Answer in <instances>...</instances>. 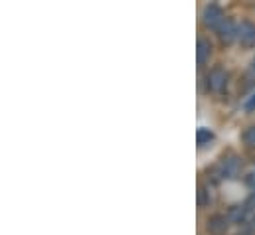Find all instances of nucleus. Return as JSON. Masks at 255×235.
I'll list each match as a JSON object with an SVG mask.
<instances>
[{
  "label": "nucleus",
  "instance_id": "6",
  "mask_svg": "<svg viewBox=\"0 0 255 235\" xmlns=\"http://www.w3.org/2000/svg\"><path fill=\"white\" fill-rule=\"evenodd\" d=\"M240 168H242V160H240L238 156H228V158L222 162V172H224V176H228V178L236 176V174L240 172Z\"/></svg>",
  "mask_w": 255,
  "mask_h": 235
},
{
  "label": "nucleus",
  "instance_id": "9",
  "mask_svg": "<svg viewBox=\"0 0 255 235\" xmlns=\"http://www.w3.org/2000/svg\"><path fill=\"white\" fill-rule=\"evenodd\" d=\"M214 138V132L210 128H198V144L204 146L206 142H210Z\"/></svg>",
  "mask_w": 255,
  "mask_h": 235
},
{
  "label": "nucleus",
  "instance_id": "3",
  "mask_svg": "<svg viewBox=\"0 0 255 235\" xmlns=\"http://www.w3.org/2000/svg\"><path fill=\"white\" fill-rule=\"evenodd\" d=\"M238 40L244 46H254L255 44V26L250 22H242L238 26Z\"/></svg>",
  "mask_w": 255,
  "mask_h": 235
},
{
  "label": "nucleus",
  "instance_id": "14",
  "mask_svg": "<svg viewBox=\"0 0 255 235\" xmlns=\"http://www.w3.org/2000/svg\"><path fill=\"white\" fill-rule=\"evenodd\" d=\"M248 79H250V83L255 81V63L252 65V69H250V73H248Z\"/></svg>",
  "mask_w": 255,
  "mask_h": 235
},
{
  "label": "nucleus",
  "instance_id": "4",
  "mask_svg": "<svg viewBox=\"0 0 255 235\" xmlns=\"http://www.w3.org/2000/svg\"><path fill=\"white\" fill-rule=\"evenodd\" d=\"M208 232L212 235H226V232H228V220L224 216H220V214L212 216L208 220Z\"/></svg>",
  "mask_w": 255,
  "mask_h": 235
},
{
  "label": "nucleus",
  "instance_id": "11",
  "mask_svg": "<svg viewBox=\"0 0 255 235\" xmlns=\"http://www.w3.org/2000/svg\"><path fill=\"white\" fill-rule=\"evenodd\" d=\"M198 202H200V206H204V204H208V202H210L206 188H200V192H198Z\"/></svg>",
  "mask_w": 255,
  "mask_h": 235
},
{
  "label": "nucleus",
  "instance_id": "2",
  "mask_svg": "<svg viewBox=\"0 0 255 235\" xmlns=\"http://www.w3.org/2000/svg\"><path fill=\"white\" fill-rule=\"evenodd\" d=\"M224 22L226 20H224V12H222L220 6H214V4L206 6V10H204V24L208 28H220Z\"/></svg>",
  "mask_w": 255,
  "mask_h": 235
},
{
  "label": "nucleus",
  "instance_id": "7",
  "mask_svg": "<svg viewBox=\"0 0 255 235\" xmlns=\"http://www.w3.org/2000/svg\"><path fill=\"white\" fill-rule=\"evenodd\" d=\"M198 63L200 65H204L208 59H210V56H212V44L208 42V40H198Z\"/></svg>",
  "mask_w": 255,
  "mask_h": 235
},
{
  "label": "nucleus",
  "instance_id": "13",
  "mask_svg": "<svg viewBox=\"0 0 255 235\" xmlns=\"http://www.w3.org/2000/svg\"><path fill=\"white\" fill-rule=\"evenodd\" d=\"M246 109H250V111H254L255 109V95L250 99V101H246Z\"/></svg>",
  "mask_w": 255,
  "mask_h": 235
},
{
  "label": "nucleus",
  "instance_id": "10",
  "mask_svg": "<svg viewBox=\"0 0 255 235\" xmlns=\"http://www.w3.org/2000/svg\"><path fill=\"white\" fill-rule=\"evenodd\" d=\"M244 142H246L250 148H255V124L250 126V128L244 132Z\"/></svg>",
  "mask_w": 255,
  "mask_h": 235
},
{
  "label": "nucleus",
  "instance_id": "5",
  "mask_svg": "<svg viewBox=\"0 0 255 235\" xmlns=\"http://www.w3.org/2000/svg\"><path fill=\"white\" fill-rule=\"evenodd\" d=\"M218 32H220L222 42H226V44H232V42L238 38V28H236V24H234L232 20H226V22L218 28Z\"/></svg>",
  "mask_w": 255,
  "mask_h": 235
},
{
  "label": "nucleus",
  "instance_id": "8",
  "mask_svg": "<svg viewBox=\"0 0 255 235\" xmlns=\"http://www.w3.org/2000/svg\"><path fill=\"white\" fill-rule=\"evenodd\" d=\"M246 210H248V208H242V206L234 208V210L230 212V220L236 222V224H242V222L246 220Z\"/></svg>",
  "mask_w": 255,
  "mask_h": 235
},
{
  "label": "nucleus",
  "instance_id": "12",
  "mask_svg": "<svg viewBox=\"0 0 255 235\" xmlns=\"http://www.w3.org/2000/svg\"><path fill=\"white\" fill-rule=\"evenodd\" d=\"M248 186H250V188H252V190L255 192V172H254V174H250V176H248Z\"/></svg>",
  "mask_w": 255,
  "mask_h": 235
},
{
  "label": "nucleus",
  "instance_id": "1",
  "mask_svg": "<svg viewBox=\"0 0 255 235\" xmlns=\"http://www.w3.org/2000/svg\"><path fill=\"white\" fill-rule=\"evenodd\" d=\"M226 83H228V73H226L224 69L216 67V69H212V71L208 73V87H210L214 93L224 91V89H226Z\"/></svg>",
  "mask_w": 255,
  "mask_h": 235
}]
</instances>
